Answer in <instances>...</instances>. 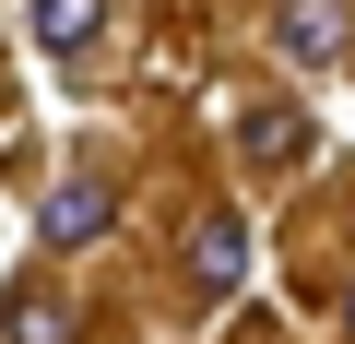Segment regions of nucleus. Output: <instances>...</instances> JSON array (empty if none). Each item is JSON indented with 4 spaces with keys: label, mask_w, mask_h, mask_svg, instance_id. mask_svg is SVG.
Returning <instances> with one entry per match:
<instances>
[{
    "label": "nucleus",
    "mask_w": 355,
    "mask_h": 344,
    "mask_svg": "<svg viewBox=\"0 0 355 344\" xmlns=\"http://www.w3.org/2000/svg\"><path fill=\"white\" fill-rule=\"evenodd\" d=\"M119 226V179H60L48 202H36V238L48 249H83V238H107Z\"/></svg>",
    "instance_id": "obj_1"
},
{
    "label": "nucleus",
    "mask_w": 355,
    "mask_h": 344,
    "mask_svg": "<svg viewBox=\"0 0 355 344\" xmlns=\"http://www.w3.org/2000/svg\"><path fill=\"white\" fill-rule=\"evenodd\" d=\"M249 285V226L214 202V214H190V297H237Z\"/></svg>",
    "instance_id": "obj_2"
},
{
    "label": "nucleus",
    "mask_w": 355,
    "mask_h": 344,
    "mask_svg": "<svg viewBox=\"0 0 355 344\" xmlns=\"http://www.w3.org/2000/svg\"><path fill=\"white\" fill-rule=\"evenodd\" d=\"M272 48L284 60H343L355 48V13H343V0H272Z\"/></svg>",
    "instance_id": "obj_3"
},
{
    "label": "nucleus",
    "mask_w": 355,
    "mask_h": 344,
    "mask_svg": "<svg viewBox=\"0 0 355 344\" xmlns=\"http://www.w3.org/2000/svg\"><path fill=\"white\" fill-rule=\"evenodd\" d=\"M308 142H320V131H308L296 95H261V107L237 119V154H249V166H308Z\"/></svg>",
    "instance_id": "obj_4"
},
{
    "label": "nucleus",
    "mask_w": 355,
    "mask_h": 344,
    "mask_svg": "<svg viewBox=\"0 0 355 344\" xmlns=\"http://www.w3.org/2000/svg\"><path fill=\"white\" fill-rule=\"evenodd\" d=\"M0 332H12V344H71L83 320H71L60 285H12V297H0Z\"/></svg>",
    "instance_id": "obj_5"
},
{
    "label": "nucleus",
    "mask_w": 355,
    "mask_h": 344,
    "mask_svg": "<svg viewBox=\"0 0 355 344\" xmlns=\"http://www.w3.org/2000/svg\"><path fill=\"white\" fill-rule=\"evenodd\" d=\"M95 36H107V0H36V48L48 60H83Z\"/></svg>",
    "instance_id": "obj_6"
},
{
    "label": "nucleus",
    "mask_w": 355,
    "mask_h": 344,
    "mask_svg": "<svg viewBox=\"0 0 355 344\" xmlns=\"http://www.w3.org/2000/svg\"><path fill=\"white\" fill-rule=\"evenodd\" d=\"M343 332H355V297H343Z\"/></svg>",
    "instance_id": "obj_7"
}]
</instances>
